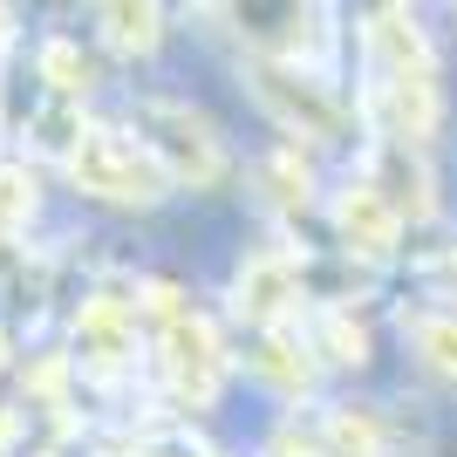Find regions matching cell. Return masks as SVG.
I'll use <instances>...</instances> for the list:
<instances>
[{
	"label": "cell",
	"instance_id": "52a82bcc",
	"mask_svg": "<svg viewBox=\"0 0 457 457\" xmlns=\"http://www.w3.org/2000/svg\"><path fill=\"white\" fill-rule=\"evenodd\" d=\"M137 342V307L130 301H116V294H96V301H82L76 314V355L89 369H123V355H130Z\"/></svg>",
	"mask_w": 457,
	"mask_h": 457
},
{
	"label": "cell",
	"instance_id": "8992f818",
	"mask_svg": "<svg viewBox=\"0 0 457 457\" xmlns=\"http://www.w3.org/2000/svg\"><path fill=\"white\" fill-rule=\"evenodd\" d=\"M369 41V62H376V82H403V76H437L430 69V41H423L417 14H403V7H376L362 28Z\"/></svg>",
	"mask_w": 457,
	"mask_h": 457
},
{
	"label": "cell",
	"instance_id": "6da1fadb",
	"mask_svg": "<svg viewBox=\"0 0 457 457\" xmlns=\"http://www.w3.org/2000/svg\"><path fill=\"white\" fill-rule=\"evenodd\" d=\"M69 178L89 198H110V205H157L171 185L164 164L144 151V137H123V130H89L69 157Z\"/></svg>",
	"mask_w": 457,
	"mask_h": 457
},
{
	"label": "cell",
	"instance_id": "9a60e30c",
	"mask_svg": "<svg viewBox=\"0 0 457 457\" xmlns=\"http://www.w3.org/2000/svg\"><path fill=\"white\" fill-rule=\"evenodd\" d=\"M253 369H260L267 382H280V389H301V382H307V355L287 342V335H267L260 355H253Z\"/></svg>",
	"mask_w": 457,
	"mask_h": 457
},
{
	"label": "cell",
	"instance_id": "9c48e42d",
	"mask_svg": "<svg viewBox=\"0 0 457 457\" xmlns=\"http://www.w3.org/2000/svg\"><path fill=\"white\" fill-rule=\"evenodd\" d=\"M369 185L389 198V205L403 212V219H430V171H423L417 157H410V144H382L376 151V171H369Z\"/></svg>",
	"mask_w": 457,
	"mask_h": 457
},
{
	"label": "cell",
	"instance_id": "7c38bea8",
	"mask_svg": "<svg viewBox=\"0 0 457 457\" xmlns=\"http://www.w3.org/2000/svg\"><path fill=\"white\" fill-rule=\"evenodd\" d=\"M103 35L116 41V48H157V28H164V14L157 7H130V0H116V7H103Z\"/></svg>",
	"mask_w": 457,
	"mask_h": 457
},
{
	"label": "cell",
	"instance_id": "5b68a950",
	"mask_svg": "<svg viewBox=\"0 0 457 457\" xmlns=\"http://www.w3.org/2000/svg\"><path fill=\"white\" fill-rule=\"evenodd\" d=\"M294 301H301V267H294L287 253H260V260H246L239 280H232V307H239L253 328H280L287 314H294Z\"/></svg>",
	"mask_w": 457,
	"mask_h": 457
},
{
	"label": "cell",
	"instance_id": "277c9868",
	"mask_svg": "<svg viewBox=\"0 0 457 457\" xmlns=\"http://www.w3.org/2000/svg\"><path fill=\"white\" fill-rule=\"evenodd\" d=\"M164 376H171L178 403H191V410H205V403L219 396V382H226V348H219V335H212L205 314H185V321L164 328Z\"/></svg>",
	"mask_w": 457,
	"mask_h": 457
},
{
	"label": "cell",
	"instance_id": "3957f363",
	"mask_svg": "<svg viewBox=\"0 0 457 457\" xmlns=\"http://www.w3.org/2000/svg\"><path fill=\"white\" fill-rule=\"evenodd\" d=\"M253 89H260V103L280 116L287 130H301V137H335L342 130V103L328 96V82L314 76V69H294L287 55L253 62Z\"/></svg>",
	"mask_w": 457,
	"mask_h": 457
},
{
	"label": "cell",
	"instance_id": "ba28073f",
	"mask_svg": "<svg viewBox=\"0 0 457 457\" xmlns=\"http://www.w3.org/2000/svg\"><path fill=\"white\" fill-rule=\"evenodd\" d=\"M335 226H342V239H348L355 253L389 260V253H396V232H403V212L362 178V185H348L342 198H335Z\"/></svg>",
	"mask_w": 457,
	"mask_h": 457
},
{
	"label": "cell",
	"instance_id": "30bf717a",
	"mask_svg": "<svg viewBox=\"0 0 457 457\" xmlns=\"http://www.w3.org/2000/svg\"><path fill=\"white\" fill-rule=\"evenodd\" d=\"M321 444H328V457H382V423H376V410H328Z\"/></svg>",
	"mask_w": 457,
	"mask_h": 457
},
{
	"label": "cell",
	"instance_id": "2e32d148",
	"mask_svg": "<svg viewBox=\"0 0 457 457\" xmlns=\"http://www.w3.org/2000/svg\"><path fill=\"white\" fill-rule=\"evenodd\" d=\"M28 205H35V185H28L21 171H0V226L28 219Z\"/></svg>",
	"mask_w": 457,
	"mask_h": 457
},
{
	"label": "cell",
	"instance_id": "4fadbf2b",
	"mask_svg": "<svg viewBox=\"0 0 457 457\" xmlns=\"http://www.w3.org/2000/svg\"><path fill=\"white\" fill-rule=\"evenodd\" d=\"M41 82H48V89L55 96H82L89 89V55H82L76 41H41Z\"/></svg>",
	"mask_w": 457,
	"mask_h": 457
},
{
	"label": "cell",
	"instance_id": "7a4b0ae2",
	"mask_svg": "<svg viewBox=\"0 0 457 457\" xmlns=\"http://www.w3.org/2000/svg\"><path fill=\"white\" fill-rule=\"evenodd\" d=\"M137 130H144V151L164 164L171 185H219L226 178V144L212 137V123L185 103H137Z\"/></svg>",
	"mask_w": 457,
	"mask_h": 457
},
{
	"label": "cell",
	"instance_id": "5bb4252c",
	"mask_svg": "<svg viewBox=\"0 0 457 457\" xmlns=\"http://www.w3.org/2000/svg\"><path fill=\"white\" fill-rule=\"evenodd\" d=\"M321 355L328 362H369V335L355 314H342V307H328L321 314Z\"/></svg>",
	"mask_w": 457,
	"mask_h": 457
},
{
	"label": "cell",
	"instance_id": "e0dca14e",
	"mask_svg": "<svg viewBox=\"0 0 457 457\" xmlns=\"http://www.w3.org/2000/svg\"><path fill=\"white\" fill-rule=\"evenodd\" d=\"M164 457H219V451L198 444V437H171V444H164Z\"/></svg>",
	"mask_w": 457,
	"mask_h": 457
},
{
	"label": "cell",
	"instance_id": "8fae6325",
	"mask_svg": "<svg viewBox=\"0 0 457 457\" xmlns=\"http://www.w3.org/2000/svg\"><path fill=\"white\" fill-rule=\"evenodd\" d=\"M410 342H417V355L437 376H457V307H437V314H417V328H410Z\"/></svg>",
	"mask_w": 457,
	"mask_h": 457
}]
</instances>
